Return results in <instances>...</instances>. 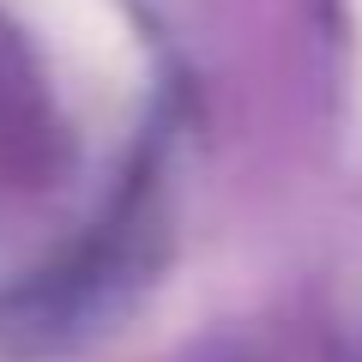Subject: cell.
Wrapping results in <instances>:
<instances>
[{
    "mask_svg": "<svg viewBox=\"0 0 362 362\" xmlns=\"http://www.w3.org/2000/svg\"><path fill=\"white\" fill-rule=\"evenodd\" d=\"M37 30L73 73H85L103 90H133L145 73L139 37H133L121 0H30Z\"/></svg>",
    "mask_w": 362,
    "mask_h": 362,
    "instance_id": "obj_1",
    "label": "cell"
},
{
    "mask_svg": "<svg viewBox=\"0 0 362 362\" xmlns=\"http://www.w3.org/2000/svg\"><path fill=\"white\" fill-rule=\"evenodd\" d=\"M350 13H356V37H362V0H350Z\"/></svg>",
    "mask_w": 362,
    "mask_h": 362,
    "instance_id": "obj_2",
    "label": "cell"
}]
</instances>
